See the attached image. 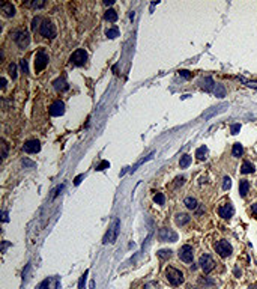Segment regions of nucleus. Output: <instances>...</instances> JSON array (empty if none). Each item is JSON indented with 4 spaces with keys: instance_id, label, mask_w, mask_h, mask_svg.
I'll list each match as a JSON object with an SVG mask.
<instances>
[{
    "instance_id": "1",
    "label": "nucleus",
    "mask_w": 257,
    "mask_h": 289,
    "mask_svg": "<svg viewBox=\"0 0 257 289\" xmlns=\"http://www.w3.org/2000/svg\"><path fill=\"white\" fill-rule=\"evenodd\" d=\"M166 277H167L169 283L173 284V286H179L181 283H184V274H182V271H179L178 268L167 266V268H166Z\"/></svg>"
},
{
    "instance_id": "2",
    "label": "nucleus",
    "mask_w": 257,
    "mask_h": 289,
    "mask_svg": "<svg viewBox=\"0 0 257 289\" xmlns=\"http://www.w3.org/2000/svg\"><path fill=\"white\" fill-rule=\"evenodd\" d=\"M119 229H120V220H119V218H114L111 227L108 229V232H107L105 236H104V244H108V242L113 244V242H116L117 235H119Z\"/></svg>"
},
{
    "instance_id": "3",
    "label": "nucleus",
    "mask_w": 257,
    "mask_h": 289,
    "mask_svg": "<svg viewBox=\"0 0 257 289\" xmlns=\"http://www.w3.org/2000/svg\"><path fill=\"white\" fill-rule=\"evenodd\" d=\"M11 36H12V39L17 42V45H18L20 48H23V50L30 44V35H29L27 32H24V30H17V32H14Z\"/></svg>"
},
{
    "instance_id": "4",
    "label": "nucleus",
    "mask_w": 257,
    "mask_h": 289,
    "mask_svg": "<svg viewBox=\"0 0 257 289\" xmlns=\"http://www.w3.org/2000/svg\"><path fill=\"white\" fill-rule=\"evenodd\" d=\"M215 251L220 254V257H223V259H226V257H229L230 254H232V245L229 244V241H226V239H220V241H217L215 242Z\"/></svg>"
},
{
    "instance_id": "5",
    "label": "nucleus",
    "mask_w": 257,
    "mask_h": 289,
    "mask_svg": "<svg viewBox=\"0 0 257 289\" xmlns=\"http://www.w3.org/2000/svg\"><path fill=\"white\" fill-rule=\"evenodd\" d=\"M39 33L42 36H45V38H51L53 39V38H56V27H54V24L51 21L44 20L42 24L39 26Z\"/></svg>"
},
{
    "instance_id": "6",
    "label": "nucleus",
    "mask_w": 257,
    "mask_h": 289,
    "mask_svg": "<svg viewBox=\"0 0 257 289\" xmlns=\"http://www.w3.org/2000/svg\"><path fill=\"white\" fill-rule=\"evenodd\" d=\"M69 60H71L74 65H77V66H83V65L87 62V53H86L83 48H78V50H75V51L71 54Z\"/></svg>"
},
{
    "instance_id": "7",
    "label": "nucleus",
    "mask_w": 257,
    "mask_h": 289,
    "mask_svg": "<svg viewBox=\"0 0 257 289\" xmlns=\"http://www.w3.org/2000/svg\"><path fill=\"white\" fill-rule=\"evenodd\" d=\"M47 65H48V56L45 54L44 50H39L36 53V57H35V71L41 72L42 69H45Z\"/></svg>"
},
{
    "instance_id": "8",
    "label": "nucleus",
    "mask_w": 257,
    "mask_h": 289,
    "mask_svg": "<svg viewBox=\"0 0 257 289\" xmlns=\"http://www.w3.org/2000/svg\"><path fill=\"white\" fill-rule=\"evenodd\" d=\"M158 238L160 241L163 242H176L178 241V233L172 229H167V227H163L158 233Z\"/></svg>"
},
{
    "instance_id": "9",
    "label": "nucleus",
    "mask_w": 257,
    "mask_h": 289,
    "mask_svg": "<svg viewBox=\"0 0 257 289\" xmlns=\"http://www.w3.org/2000/svg\"><path fill=\"white\" fill-rule=\"evenodd\" d=\"M199 265H200V268L203 269L205 274H209V272L215 268V262H214V259H212L209 254H202V256H200V260H199Z\"/></svg>"
},
{
    "instance_id": "10",
    "label": "nucleus",
    "mask_w": 257,
    "mask_h": 289,
    "mask_svg": "<svg viewBox=\"0 0 257 289\" xmlns=\"http://www.w3.org/2000/svg\"><path fill=\"white\" fill-rule=\"evenodd\" d=\"M179 257H181V260H182V262H185V263H191V262H193V259H194V250H193V247H191V245H188V244L182 245V247H181V250H179Z\"/></svg>"
},
{
    "instance_id": "11",
    "label": "nucleus",
    "mask_w": 257,
    "mask_h": 289,
    "mask_svg": "<svg viewBox=\"0 0 257 289\" xmlns=\"http://www.w3.org/2000/svg\"><path fill=\"white\" fill-rule=\"evenodd\" d=\"M23 149H24V152H27V154H36V152L41 151V143H39V140L32 139V140H27V142L24 143Z\"/></svg>"
},
{
    "instance_id": "12",
    "label": "nucleus",
    "mask_w": 257,
    "mask_h": 289,
    "mask_svg": "<svg viewBox=\"0 0 257 289\" xmlns=\"http://www.w3.org/2000/svg\"><path fill=\"white\" fill-rule=\"evenodd\" d=\"M63 113H65V104H63V101L57 100V101H54V103L50 106V115H51V116H62Z\"/></svg>"
},
{
    "instance_id": "13",
    "label": "nucleus",
    "mask_w": 257,
    "mask_h": 289,
    "mask_svg": "<svg viewBox=\"0 0 257 289\" xmlns=\"http://www.w3.org/2000/svg\"><path fill=\"white\" fill-rule=\"evenodd\" d=\"M218 214H220V217H223V218H230V217H233V214H235V208H233L232 203L221 205V206L218 208Z\"/></svg>"
},
{
    "instance_id": "14",
    "label": "nucleus",
    "mask_w": 257,
    "mask_h": 289,
    "mask_svg": "<svg viewBox=\"0 0 257 289\" xmlns=\"http://www.w3.org/2000/svg\"><path fill=\"white\" fill-rule=\"evenodd\" d=\"M200 87L202 89H205L206 92H211L214 87H215V81H214V78L212 77H205L203 80H200Z\"/></svg>"
},
{
    "instance_id": "15",
    "label": "nucleus",
    "mask_w": 257,
    "mask_h": 289,
    "mask_svg": "<svg viewBox=\"0 0 257 289\" xmlns=\"http://www.w3.org/2000/svg\"><path fill=\"white\" fill-rule=\"evenodd\" d=\"M0 8H2V12L6 15V17H12L15 14V8L11 2H3L2 5H0Z\"/></svg>"
},
{
    "instance_id": "16",
    "label": "nucleus",
    "mask_w": 257,
    "mask_h": 289,
    "mask_svg": "<svg viewBox=\"0 0 257 289\" xmlns=\"http://www.w3.org/2000/svg\"><path fill=\"white\" fill-rule=\"evenodd\" d=\"M54 89L57 90V92H63V90H68L69 89V86L66 84V81H65V78L63 77H60V78H57V80H54Z\"/></svg>"
},
{
    "instance_id": "17",
    "label": "nucleus",
    "mask_w": 257,
    "mask_h": 289,
    "mask_svg": "<svg viewBox=\"0 0 257 289\" xmlns=\"http://www.w3.org/2000/svg\"><path fill=\"white\" fill-rule=\"evenodd\" d=\"M248 190H250V182H248L247 179H242V181L239 182V194H241V197H245V196H247Z\"/></svg>"
},
{
    "instance_id": "18",
    "label": "nucleus",
    "mask_w": 257,
    "mask_h": 289,
    "mask_svg": "<svg viewBox=\"0 0 257 289\" xmlns=\"http://www.w3.org/2000/svg\"><path fill=\"white\" fill-rule=\"evenodd\" d=\"M254 170H256V169H254V164H253V163H250V161H247V160L242 163L241 173H245V175H247V173H253Z\"/></svg>"
},
{
    "instance_id": "19",
    "label": "nucleus",
    "mask_w": 257,
    "mask_h": 289,
    "mask_svg": "<svg viewBox=\"0 0 257 289\" xmlns=\"http://www.w3.org/2000/svg\"><path fill=\"white\" fill-rule=\"evenodd\" d=\"M190 220H191V217H190L188 214L181 212V214H178V215H176V223H178L179 226H184V224L190 223Z\"/></svg>"
},
{
    "instance_id": "20",
    "label": "nucleus",
    "mask_w": 257,
    "mask_h": 289,
    "mask_svg": "<svg viewBox=\"0 0 257 289\" xmlns=\"http://www.w3.org/2000/svg\"><path fill=\"white\" fill-rule=\"evenodd\" d=\"M226 107H227V104H221V106H218V107H212V109H211L209 112H206V113H205L203 116H205V118H211L212 115H215V113H220V112H223V110H224Z\"/></svg>"
},
{
    "instance_id": "21",
    "label": "nucleus",
    "mask_w": 257,
    "mask_h": 289,
    "mask_svg": "<svg viewBox=\"0 0 257 289\" xmlns=\"http://www.w3.org/2000/svg\"><path fill=\"white\" fill-rule=\"evenodd\" d=\"M242 154H244L242 145H241V143H235V145H233V149H232V155L236 157V158H239V157H242Z\"/></svg>"
},
{
    "instance_id": "22",
    "label": "nucleus",
    "mask_w": 257,
    "mask_h": 289,
    "mask_svg": "<svg viewBox=\"0 0 257 289\" xmlns=\"http://www.w3.org/2000/svg\"><path fill=\"white\" fill-rule=\"evenodd\" d=\"M105 20L107 21H111V23H114V21H117V12L114 11V9H108L107 12H105Z\"/></svg>"
},
{
    "instance_id": "23",
    "label": "nucleus",
    "mask_w": 257,
    "mask_h": 289,
    "mask_svg": "<svg viewBox=\"0 0 257 289\" xmlns=\"http://www.w3.org/2000/svg\"><path fill=\"white\" fill-rule=\"evenodd\" d=\"M191 161H193V157H191V155H184V157L181 158V161H179L181 169H187V167L191 164Z\"/></svg>"
},
{
    "instance_id": "24",
    "label": "nucleus",
    "mask_w": 257,
    "mask_h": 289,
    "mask_svg": "<svg viewBox=\"0 0 257 289\" xmlns=\"http://www.w3.org/2000/svg\"><path fill=\"white\" fill-rule=\"evenodd\" d=\"M184 203H185V206L188 209H197V206H199V203H197V200L194 197H187Z\"/></svg>"
},
{
    "instance_id": "25",
    "label": "nucleus",
    "mask_w": 257,
    "mask_h": 289,
    "mask_svg": "<svg viewBox=\"0 0 257 289\" xmlns=\"http://www.w3.org/2000/svg\"><path fill=\"white\" fill-rule=\"evenodd\" d=\"M206 154H208V148H206V146H200V148L196 151V157H197L199 160H203V158L206 157Z\"/></svg>"
},
{
    "instance_id": "26",
    "label": "nucleus",
    "mask_w": 257,
    "mask_h": 289,
    "mask_svg": "<svg viewBox=\"0 0 257 289\" xmlns=\"http://www.w3.org/2000/svg\"><path fill=\"white\" fill-rule=\"evenodd\" d=\"M215 96H218V98L226 96V87H224L223 84H217V87H215Z\"/></svg>"
},
{
    "instance_id": "27",
    "label": "nucleus",
    "mask_w": 257,
    "mask_h": 289,
    "mask_svg": "<svg viewBox=\"0 0 257 289\" xmlns=\"http://www.w3.org/2000/svg\"><path fill=\"white\" fill-rule=\"evenodd\" d=\"M105 35H107L110 39H114V38L119 36V29H117V27H111V29H108V30L105 32Z\"/></svg>"
},
{
    "instance_id": "28",
    "label": "nucleus",
    "mask_w": 257,
    "mask_h": 289,
    "mask_svg": "<svg viewBox=\"0 0 257 289\" xmlns=\"http://www.w3.org/2000/svg\"><path fill=\"white\" fill-rule=\"evenodd\" d=\"M172 250H160L158 251V256L161 257V259H170L172 257Z\"/></svg>"
},
{
    "instance_id": "29",
    "label": "nucleus",
    "mask_w": 257,
    "mask_h": 289,
    "mask_svg": "<svg viewBox=\"0 0 257 289\" xmlns=\"http://www.w3.org/2000/svg\"><path fill=\"white\" fill-rule=\"evenodd\" d=\"M154 200H155V203H158V205H164V202H166V197H164V194H163V193H157V194H155V197H154Z\"/></svg>"
},
{
    "instance_id": "30",
    "label": "nucleus",
    "mask_w": 257,
    "mask_h": 289,
    "mask_svg": "<svg viewBox=\"0 0 257 289\" xmlns=\"http://www.w3.org/2000/svg\"><path fill=\"white\" fill-rule=\"evenodd\" d=\"M108 167H110V163L105 161V160H102V161L96 166V170H98V172H102V170H105V169H108Z\"/></svg>"
},
{
    "instance_id": "31",
    "label": "nucleus",
    "mask_w": 257,
    "mask_h": 289,
    "mask_svg": "<svg viewBox=\"0 0 257 289\" xmlns=\"http://www.w3.org/2000/svg\"><path fill=\"white\" fill-rule=\"evenodd\" d=\"M87 274H89V269H86V271H84V274L80 277V280H78V289H84V281H86Z\"/></svg>"
},
{
    "instance_id": "32",
    "label": "nucleus",
    "mask_w": 257,
    "mask_h": 289,
    "mask_svg": "<svg viewBox=\"0 0 257 289\" xmlns=\"http://www.w3.org/2000/svg\"><path fill=\"white\" fill-rule=\"evenodd\" d=\"M8 69H9V74H11L12 80H15V78H17V65H15V63H11Z\"/></svg>"
},
{
    "instance_id": "33",
    "label": "nucleus",
    "mask_w": 257,
    "mask_h": 289,
    "mask_svg": "<svg viewBox=\"0 0 257 289\" xmlns=\"http://www.w3.org/2000/svg\"><path fill=\"white\" fill-rule=\"evenodd\" d=\"M223 181H224V182H223V190H229V188L232 187V179H230L229 176H226Z\"/></svg>"
},
{
    "instance_id": "34",
    "label": "nucleus",
    "mask_w": 257,
    "mask_h": 289,
    "mask_svg": "<svg viewBox=\"0 0 257 289\" xmlns=\"http://www.w3.org/2000/svg\"><path fill=\"white\" fill-rule=\"evenodd\" d=\"M145 289H160V284L157 281H148L145 284Z\"/></svg>"
},
{
    "instance_id": "35",
    "label": "nucleus",
    "mask_w": 257,
    "mask_h": 289,
    "mask_svg": "<svg viewBox=\"0 0 257 289\" xmlns=\"http://www.w3.org/2000/svg\"><path fill=\"white\" fill-rule=\"evenodd\" d=\"M2 148H3V152H2V158H6V157H8V149H9V146H8V143H6L5 140H2Z\"/></svg>"
},
{
    "instance_id": "36",
    "label": "nucleus",
    "mask_w": 257,
    "mask_h": 289,
    "mask_svg": "<svg viewBox=\"0 0 257 289\" xmlns=\"http://www.w3.org/2000/svg\"><path fill=\"white\" fill-rule=\"evenodd\" d=\"M20 65H21V69H23V72H26V74H29V65H27V60H24V59H21V62H20Z\"/></svg>"
},
{
    "instance_id": "37",
    "label": "nucleus",
    "mask_w": 257,
    "mask_h": 289,
    "mask_svg": "<svg viewBox=\"0 0 257 289\" xmlns=\"http://www.w3.org/2000/svg\"><path fill=\"white\" fill-rule=\"evenodd\" d=\"M179 75H181V77H184V78H187V80H190V78H191V72H190V71H187V69H181V71H179Z\"/></svg>"
},
{
    "instance_id": "38",
    "label": "nucleus",
    "mask_w": 257,
    "mask_h": 289,
    "mask_svg": "<svg viewBox=\"0 0 257 289\" xmlns=\"http://www.w3.org/2000/svg\"><path fill=\"white\" fill-rule=\"evenodd\" d=\"M239 131H241V124H233L232 128H230V133L232 134H238Z\"/></svg>"
},
{
    "instance_id": "39",
    "label": "nucleus",
    "mask_w": 257,
    "mask_h": 289,
    "mask_svg": "<svg viewBox=\"0 0 257 289\" xmlns=\"http://www.w3.org/2000/svg\"><path fill=\"white\" fill-rule=\"evenodd\" d=\"M23 166H24V169H26V167H35V166H36V163H33V161H30V160L24 158V160H23Z\"/></svg>"
},
{
    "instance_id": "40",
    "label": "nucleus",
    "mask_w": 257,
    "mask_h": 289,
    "mask_svg": "<svg viewBox=\"0 0 257 289\" xmlns=\"http://www.w3.org/2000/svg\"><path fill=\"white\" fill-rule=\"evenodd\" d=\"M50 281H51L50 278H45V280H44V281H42V283L38 286V289H48V286H50Z\"/></svg>"
},
{
    "instance_id": "41",
    "label": "nucleus",
    "mask_w": 257,
    "mask_h": 289,
    "mask_svg": "<svg viewBox=\"0 0 257 289\" xmlns=\"http://www.w3.org/2000/svg\"><path fill=\"white\" fill-rule=\"evenodd\" d=\"M32 8H44L45 6V2H30L29 3Z\"/></svg>"
},
{
    "instance_id": "42",
    "label": "nucleus",
    "mask_w": 257,
    "mask_h": 289,
    "mask_svg": "<svg viewBox=\"0 0 257 289\" xmlns=\"http://www.w3.org/2000/svg\"><path fill=\"white\" fill-rule=\"evenodd\" d=\"M39 21H41V18H39V17H35V18L32 20V29H33V30H35L38 26H41V24H38Z\"/></svg>"
},
{
    "instance_id": "43",
    "label": "nucleus",
    "mask_w": 257,
    "mask_h": 289,
    "mask_svg": "<svg viewBox=\"0 0 257 289\" xmlns=\"http://www.w3.org/2000/svg\"><path fill=\"white\" fill-rule=\"evenodd\" d=\"M242 80V78H241ZM242 81H245V80H242ZM247 83V86L248 87H254V89H257V81H245Z\"/></svg>"
},
{
    "instance_id": "44",
    "label": "nucleus",
    "mask_w": 257,
    "mask_h": 289,
    "mask_svg": "<svg viewBox=\"0 0 257 289\" xmlns=\"http://www.w3.org/2000/svg\"><path fill=\"white\" fill-rule=\"evenodd\" d=\"M83 178H84V175H83V173H81V175H78V176L74 179V184H75V185H80V182H81V179H83Z\"/></svg>"
},
{
    "instance_id": "45",
    "label": "nucleus",
    "mask_w": 257,
    "mask_h": 289,
    "mask_svg": "<svg viewBox=\"0 0 257 289\" xmlns=\"http://www.w3.org/2000/svg\"><path fill=\"white\" fill-rule=\"evenodd\" d=\"M202 281H203V283H206V284H215V281H214V280H209L208 277L202 278Z\"/></svg>"
},
{
    "instance_id": "46",
    "label": "nucleus",
    "mask_w": 257,
    "mask_h": 289,
    "mask_svg": "<svg viewBox=\"0 0 257 289\" xmlns=\"http://www.w3.org/2000/svg\"><path fill=\"white\" fill-rule=\"evenodd\" d=\"M2 215H3V217H2V220L6 223V221L9 220V218H8V212H6V211H3V212H2Z\"/></svg>"
},
{
    "instance_id": "47",
    "label": "nucleus",
    "mask_w": 257,
    "mask_h": 289,
    "mask_svg": "<svg viewBox=\"0 0 257 289\" xmlns=\"http://www.w3.org/2000/svg\"><path fill=\"white\" fill-rule=\"evenodd\" d=\"M176 181H178V182H176L178 185H182V184H184V181H185V178H184V176H181V178H178Z\"/></svg>"
},
{
    "instance_id": "48",
    "label": "nucleus",
    "mask_w": 257,
    "mask_h": 289,
    "mask_svg": "<svg viewBox=\"0 0 257 289\" xmlns=\"http://www.w3.org/2000/svg\"><path fill=\"white\" fill-rule=\"evenodd\" d=\"M9 245H11V242H8V241H5V242H3V247H2V251H5V250H6V248H8Z\"/></svg>"
},
{
    "instance_id": "49",
    "label": "nucleus",
    "mask_w": 257,
    "mask_h": 289,
    "mask_svg": "<svg viewBox=\"0 0 257 289\" xmlns=\"http://www.w3.org/2000/svg\"><path fill=\"white\" fill-rule=\"evenodd\" d=\"M233 272H235V275H236V277H241V269H239L238 266L235 268V271H233Z\"/></svg>"
},
{
    "instance_id": "50",
    "label": "nucleus",
    "mask_w": 257,
    "mask_h": 289,
    "mask_svg": "<svg viewBox=\"0 0 257 289\" xmlns=\"http://www.w3.org/2000/svg\"><path fill=\"white\" fill-rule=\"evenodd\" d=\"M0 81H2V89H5V87H6V78L2 77V80H0Z\"/></svg>"
},
{
    "instance_id": "51",
    "label": "nucleus",
    "mask_w": 257,
    "mask_h": 289,
    "mask_svg": "<svg viewBox=\"0 0 257 289\" xmlns=\"http://www.w3.org/2000/svg\"><path fill=\"white\" fill-rule=\"evenodd\" d=\"M113 3H114V0H104V5H107V6H108V5H113Z\"/></svg>"
},
{
    "instance_id": "52",
    "label": "nucleus",
    "mask_w": 257,
    "mask_h": 289,
    "mask_svg": "<svg viewBox=\"0 0 257 289\" xmlns=\"http://www.w3.org/2000/svg\"><path fill=\"white\" fill-rule=\"evenodd\" d=\"M251 209H253V212H254V214H257V203H254V205L251 206Z\"/></svg>"
},
{
    "instance_id": "53",
    "label": "nucleus",
    "mask_w": 257,
    "mask_h": 289,
    "mask_svg": "<svg viewBox=\"0 0 257 289\" xmlns=\"http://www.w3.org/2000/svg\"><path fill=\"white\" fill-rule=\"evenodd\" d=\"M134 17H136V14H134V11H133V12L130 14V18H131V20H134Z\"/></svg>"
},
{
    "instance_id": "54",
    "label": "nucleus",
    "mask_w": 257,
    "mask_h": 289,
    "mask_svg": "<svg viewBox=\"0 0 257 289\" xmlns=\"http://www.w3.org/2000/svg\"><path fill=\"white\" fill-rule=\"evenodd\" d=\"M93 287H95V280L90 281V289H93Z\"/></svg>"
},
{
    "instance_id": "55",
    "label": "nucleus",
    "mask_w": 257,
    "mask_h": 289,
    "mask_svg": "<svg viewBox=\"0 0 257 289\" xmlns=\"http://www.w3.org/2000/svg\"><path fill=\"white\" fill-rule=\"evenodd\" d=\"M248 289H257V286H256V284H250V287H248Z\"/></svg>"
}]
</instances>
